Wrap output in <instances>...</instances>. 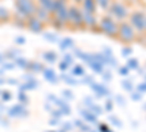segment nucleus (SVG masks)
Segmentation results:
<instances>
[{
  "label": "nucleus",
  "mask_w": 146,
  "mask_h": 132,
  "mask_svg": "<svg viewBox=\"0 0 146 132\" xmlns=\"http://www.w3.org/2000/svg\"><path fill=\"white\" fill-rule=\"evenodd\" d=\"M67 66H69V65H67V63H64V62L60 63V69H62L63 72H64V70H67Z\"/></svg>",
  "instance_id": "72a5a7b5"
},
{
  "label": "nucleus",
  "mask_w": 146,
  "mask_h": 132,
  "mask_svg": "<svg viewBox=\"0 0 146 132\" xmlns=\"http://www.w3.org/2000/svg\"><path fill=\"white\" fill-rule=\"evenodd\" d=\"M92 90L96 92L101 97V95H108L110 94V91L104 87V85H100V84H92Z\"/></svg>",
  "instance_id": "0eeeda50"
},
{
  "label": "nucleus",
  "mask_w": 146,
  "mask_h": 132,
  "mask_svg": "<svg viewBox=\"0 0 146 132\" xmlns=\"http://www.w3.org/2000/svg\"><path fill=\"white\" fill-rule=\"evenodd\" d=\"M120 37L123 41H131L135 38V31H133V28L129 23H123V25L120 27Z\"/></svg>",
  "instance_id": "f257e3e1"
},
{
  "label": "nucleus",
  "mask_w": 146,
  "mask_h": 132,
  "mask_svg": "<svg viewBox=\"0 0 146 132\" xmlns=\"http://www.w3.org/2000/svg\"><path fill=\"white\" fill-rule=\"evenodd\" d=\"M82 19L86 21V23H89V25H94V23H95V18L89 13V12H85V13L82 15Z\"/></svg>",
  "instance_id": "4468645a"
},
{
  "label": "nucleus",
  "mask_w": 146,
  "mask_h": 132,
  "mask_svg": "<svg viewBox=\"0 0 146 132\" xmlns=\"http://www.w3.org/2000/svg\"><path fill=\"white\" fill-rule=\"evenodd\" d=\"M29 66H31V68H34L32 70H42V69H44V68H42V65H40V63H35V62H34V63H31Z\"/></svg>",
  "instance_id": "4be33fe9"
},
{
  "label": "nucleus",
  "mask_w": 146,
  "mask_h": 132,
  "mask_svg": "<svg viewBox=\"0 0 146 132\" xmlns=\"http://www.w3.org/2000/svg\"><path fill=\"white\" fill-rule=\"evenodd\" d=\"M18 6L22 13H25V15H31L34 12V6L29 0H18Z\"/></svg>",
  "instance_id": "20e7f679"
},
{
  "label": "nucleus",
  "mask_w": 146,
  "mask_h": 132,
  "mask_svg": "<svg viewBox=\"0 0 146 132\" xmlns=\"http://www.w3.org/2000/svg\"><path fill=\"white\" fill-rule=\"evenodd\" d=\"M80 115L83 116L85 121H88V122H96V116H95L92 112H85V110H82Z\"/></svg>",
  "instance_id": "9d476101"
},
{
  "label": "nucleus",
  "mask_w": 146,
  "mask_h": 132,
  "mask_svg": "<svg viewBox=\"0 0 146 132\" xmlns=\"http://www.w3.org/2000/svg\"><path fill=\"white\" fill-rule=\"evenodd\" d=\"M89 65H91V68L94 69V72H96V74H102V72H104V69H102L104 66H102L101 63H98V62L92 60V62H91Z\"/></svg>",
  "instance_id": "f8f14e48"
},
{
  "label": "nucleus",
  "mask_w": 146,
  "mask_h": 132,
  "mask_svg": "<svg viewBox=\"0 0 146 132\" xmlns=\"http://www.w3.org/2000/svg\"><path fill=\"white\" fill-rule=\"evenodd\" d=\"M69 15H70V19L75 22V23H78V25L83 22L82 15L79 13V10H78V9H70V10H69Z\"/></svg>",
  "instance_id": "39448f33"
},
{
  "label": "nucleus",
  "mask_w": 146,
  "mask_h": 132,
  "mask_svg": "<svg viewBox=\"0 0 146 132\" xmlns=\"http://www.w3.org/2000/svg\"><path fill=\"white\" fill-rule=\"evenodd\" d=\"M121 87H123L124 90H127V91H131V90H133V85H131V81H130V79L121 81Z\"/></svg>",
  "instance_id": "a211bd4d"
},
{
  "label": "nucleus",
  "mask_w": 146,
  "mask_h": 132,
  "mask_svg": "<svg viewBox=\"0 0 146 132\" xmlns=\"http://www.w3.org/2000/svg\"><path fill=\"white\" fill-rule=\"evenodd\" d=\"M63 128H64L63 131H70V129H72V128H70V123H64V125H63Z\"/></svg>",
  "instance_id": "4c0bfd02"
},
{
  "label": "nucleus",
  "mask_w": 146,
  "mask_h": 132,
  "mask_svg": "<svg viewBox=\"0 0 146 132\" xmlns=\"http://www.w3.org/2000/svg\"><path fill=\"white\" fill-rule=\"evenodd\" d=\"M72 46H73V40L72 38H64L62 41V44H60V49L64 50V49H69V47H72Z\"/></svg>",
  "instance_id": "2eb2a0df"
},
{
  "label": "nucleus",
  "mask_w": 146,
  "mask_h": 132,
  "mask_svg": "<svg viewBox=\"0 0 146 132\" xmlns=\"http://www.w3.org/2000/svg\"><path fill=\"white\" fill-rule=\"evenodd\" d=\"M0 60H2V57H0Z\"/></svg>",
  "instance_id": "49530a36"
},
{
  "label": "nucleus",
  "mask_w": 146,
  "mask_h": 132,
  "mask_svg": "<svg viewBox=\"0 0 146 132\" xmlns=\"http://www.w3.org/2000/svg\"><path fill=\"white\" fill-rule=\"evenodd\" d=\"M101 28H102V31H104L105 34H108V35H115V34L118 32V28L115 27V23H114L111 19H104V21L101 22Z\"/></svg>",
  "instance_id": "f03ea898"
},
{
  "label": "nucleus",
  "mask_w": 146,
  "mask_h": 132,
  "mask_svg": "<svg viewBox=\"0 0 146 132\" xmlns=\"http://www.w3.org/2000/svg\"><path fill=\"white\" fill-rule=\"evenodd\" d=\"M44 76L48 79V82H53V84L57 82V76L53 72V69H44Z\"/></svg>",
  "instance_id": "6e6552de"
},
{
  "label": "nucleus",
  "mask_w": 146,
  "mask_h": 132,
  "mask_svg": "<svg viewBox=\"0 0 146 132\" xmlns=\"http://www.w3.org/2000/svg\"><path fill=\"white\" fill-rule=\"evenodd\" d=\"M115 98H117V101L120 103V106H124V104H126V100H124L123 97H121V95H117Z\"/></svg>",
  "instance_id": "cd10ccee"
},
{
  "label": "nucleus",
  "mask_w": 146,
  "mask_h": 132,
  "mask_svg": "<svg viewBox=\"0 0 146 132\" xmlns=\"http://www.w3.org/2000/svg\"><path fill=\"white\" fill-rule=\"evenodd\" d=\"M104 78L105 79H111V74H108V72H107V74H104Z\"/></svg>",
  "instance_id": "a19ab883"
},
{
  "label": "nucleus",
  "mask_w": 146,
  "mask_h": 132,
  "mask_svg": "<svg viewBox=\"0 0 146 132\" xmlns=\"http://www.w3.org/2000/svg\"><path fill=\"white\" fill-rule=\"evenodd\" d=\"M29 28H31L32 31H35V32L41 31V22L36 21V19H32V21L29 22Z\"/></svg>",
  "instance_id": "ddd939ff"
},
{
  "label": "nucleus",
  "mask_w": 146,
  "mask_h": 132,
  "mask_svg": "<svg viewBox=\"0 0 146 132\" xmlns=\"http://www.w3.org/2000/svg\"><path fill=\"white\" fill-rule=\"evenodd\" d=\"M63 62H64V63H67V65H70V63H72V56H70V54H66Z\"/></svg>",
  "instance_id": "c85d7f7f"
},
{
  "label": "nucleus",
  "mask_w": 146,
  "mask_h": 132,
  "mask_svg": "<svg viewBox=\"0 0 146 132\" xmlns=\"http://www.w3.org/2000/svg\"><path fill=\"white\" fill-rule=\"evenodd\" d=\"M63 97H66V98L72 100V98H73V94H72V91H69V90H64V91H63Z\"/></svg>",
  "instance_id": "393cba45"
},
{
  "label": "nucleus",
  "mask_w": 146,
  "mask_h": 132,
  "mask_svg": "<svg viewBox=\"0 0 146 132\" xmlns=\"http://www.w3.org/2000/svg\"><path fill=\"white\" fill-rule=\"evenodd\" d=\"M111 10H113V13H114V15H117L118 18H123V16L126 15V9H124L123 6H121L120 3H115V5H113Z\"/></svg>",
  "instance_id": "423d86ee"
},
{
  "label": "nucleus",
  "mask_w": 146,
  "mask_h": 132,
  "mask_svg": "<svg viewBox=\"0 0 146 132\" xmlns=\"http://www.w3.org/2000/svg\"><path fill=\"white\" fill-rule=\"evenodd\" d=\"M131 53V49H123V50H121V54H123V56H129Z\"/></svg>",
  "instance_id": "2f4dec72"
},
{
  "label": "nucleus",
  "mask_w": 146,
  "mask_h": 132,
  "mask_svg": "<svg viewBox=\"0 0 146 132\" xmlns=\"http://www.w3.org/2000/svg\"><path fill=\"white\" fill-rule=\"evenodd\" d=\"M137 88H139V91H142V92H145V91H146V82H143V84H140V85H139Z\"/></svg>",
  "instance_id": "473e14b6"
},
{
  "label": "nucleus",
  "mask_w": 146,
  "mask_h": 132,
  "mask_svg": "<svg viewBox=\"0 0 146 132\" xmlns=\"http://www.w3.org/2000/svg\"><path fill=\"white\" fill-rule=\"evenodd\" d=\"M44 37H45L47 40H50V41H56V40H57V37H56V35H48V34H45Z\"/></svg>",
  "instance_id": "c756f323"
},
{
  "label": "nucleus",
  "mask_w": 146,
  "mask_h": 132,
  "mask_svg": "<svg viewBox=\"0 0 146 132\" xmlns=\"http://www.w3.org/2000/svg\"><path fill=\"white\" fill-rule=\"evenodd\" d=\"M100 129H101L102 132H108V129H107V126H105L104 123H101V125H100Z\"/></svg>",
  "instance_id": "f704fd0d"
},
{
  "label": "nucleus",
  "mask_w": 146,
  "mask_h": 132,
  "mask_svg": "<svg viewBox=\"0 0 146 132\" xmlns=\"http://www.w3.org/2000/svg\"><path fill=\"white\" fill-rule=\"evenodd\" d=\"M19 113H22V115H25L27 112H25V109H23V106H15L13 109H12L10 112H9V115L12 116V117H15L16 115H19Z\"/></svg>",
  "instance_id": "9b49d317"
},
{
  "label": "nucleus",
  "mask_w": 146,
  "mask_h": 132,
  "mask_svg": "<svg viewBox=\"0 0 146 132\" xmlns=\"http://www.w3.org/2000/svg\"><path fill=\"white\" fill-rule=\"evenodd\" d=\"M105 109H107V110H111V109H113V104H111V101H108V103H107V107H105Z\"/></svg>",
  "instance_id": "58836bf2"
},
{
  "label": "nucleus",
  "mask_w": 146,
  "mask_h": 132,
  "mask_svg": "<svg viewBox=\"0 0 146 132\" xmlns=\"http://www.w3.org/2000/svg\"><path fill=\"white\" fill-rule=\"evenodd\" d=\"M89 109L94 112V115H95V113H101V112H102V109H101V107L95 106V104H91V106H89Z\"/></svg>",
  "instance_id": "aec40b11"
},
{
  "label": "nucleus",
  "mask_w": 146,
  "mask_h": 132,
  "mask_svg": "<svg viewBox=\"0 0 146 132\" xmlns=\"http://www.w3.org/2000/svg\"><path fill=\"white\" fill-rule=\"evenodd\" d=\"M108 132H110V131H108Z\"/></svg>",
  "instance_id": "de8ad7c7"
},
{
  "label": "nucleus",
  "mask_w": 146,
  "mask_h": 132,
  "mask_svg": "<svg viewBox=\"0 0 146 132\" xmlns=\"http://www.w3.org/2000/svg\"><path fill=\"white\" fill-rule=\"evenodd\" d=\"M16 43H19V44H23V43H25V38H16Z\"/></svg>",
  "instance_id": "ea45409f"
},
{
  "label": "nucleus",
  "mask_w": 146,
  "mask_h": 132,
  "mask_svg": "<svg viewBox=\"0 0 146 132\" xmlns=\"http://www.w3.org/2000/svg\"><path fill=\"white\" fill-rule=\"evenodd\" d=\"M16 63H18L19 66H22V68H25V66L28 65V62L25 60V59H18V60H16Z\"/></svg>",
  "instance_id": "a878e982"
},
{
  "label": "nucleus",
  "mask_w": 146,
  "mask_h": 132,
  "mask_svg": "<svg viewBox=\"0 0 146 132\" xmlns=\"http://www.w3.org/2000/svg\"><path fill=\"white\" fill-rule=\"evenodd\" d=\"M41 3L48 12H56V2L54 0H41Z\"/></svg>",
  "instance_id": "1a4fd4ad"
},
{
  "label": "nucleus",
  "mask_w": 146,
  "mask_h": 132,
  "mask_svg": "<svg viewBox=\"0 0 146 132\" xmlns=\"http://www.w3.org/2000/svg\"><path fill=\"white\" fill-rule=\"evenodd\" d=\"M131 98H133V100H136V101H139V100L142 98V94H139V92L135 94V92H133V94H131Z\"/></svg>",
  "instance_id": "bb28decb"
},
{
  "label": "nucleus",
  "mask_w": 146,
  "mask_h": 132,
  "mask_svg": "<svg viewBox=\"0 0 146 132\" xmlns=\"http://www.w3.org/2000/svg\"><path fill=\"white\" fill-rule=\"evenodd\" d=\"M143 109H145V110H146V104H145V106H143Z\"/></svg>",
  "instance_id": "c03bdc74"
},
{
  "label": "nucleus",
  "mask_w": 146,
  "mask_h": 132,
  "mask_svg": "<svg viewBox=\"0 0 146 132\" xmlns=\"http://www.w3.org/2000/svg\"><path fill=\"white\" fill-rule=\"evenodd\" d=\"M145 21H146V18L143 16V13H140V12H136V13H133V16H131L133 25H135L137 29H140V31L145 28Z\"/></svg>",
  "instance_id": "7ed1b4c3"
},
{
  "label": "nucleus",
  "mask_w": 146,
  "mask_h": 132,
  "mask_svg": "<svg viewBox=\"0 0 146 132\" xmlns=\"http://www.w3.org/2000/svg\"><path fill=\"white\" fill-rule=\"evenodd\" d=\"M63 79H64V82L70 84V85H76V84H78L75 79H73V78H70V76H64V75H63Z\"/></svg>",
  "instance_id": "412c9836"
},
{
  "label": "nucleus",
  "mask_w": 146,
  "mask_h": 132,
  "mask_svg": "<svg viewBox=\"0 0 146 132\" xmlns=\"http://www.w3.org/2000/svg\"><path fill=\"white\" fill-rule=\"evenodd\" d=\"M100 2H101V5H102V6H107V3H108V0H100Z\"/></svg>",
  "instance_id": "37998d69"
},
{
  "label": "nucleus",
  "mask_w": 146,
  "mask_h": 132,
  "mask_svg": "<svg viewBox=\"0 0 146 132\" xmlns=\"http://www.w3.org/2000/svg\"><path fill=\"white\" fill-rule=\"evenodd\" d=\"M110 121H111V123H114L115 126H121V122L118 121L115 116H110Z\"/></svg>",
  "instance_id": "b1692460"
},
{
  "label": "nucleus",
  "mask_w": 146,
  "mask_h": 132,
  "mask_svg": "<svg viewBox=\"0 0 146 132\" xmlns=\"http://www.w3.org/2000/svg\"><path fill=\"white\" fill-rule=\"evenodd\" d=\"M92 76H86V78H85V82H86V84H92Z\"/></svg>",
  "instance_id": "c9c22d12"
},
{
  "label": "nucleus",
  "mask_w": 146,
  "mask_h": 132,
  "mask_svg": "<svg viewBox=\"0 0 146 132\" xmlns=\"http://www.w3.org/2000/svg\"><path fill=\"white\" fill-rule=\"evenodd\" d=\"M118 72H120V75H127L129 74V68H121Z\"/></svg>",
  "instance_id": "7c9ffc66"
},
{
  "label": "nucleus",
  "mask_w": 146,
  "mask_h": 132,
  "mask_svg": "<svg viewBox=\"0 0 146 132\" xmlns=\"http://www.w3.org/2000/svg\"><path fill=\"white\" fill-rule=\"evenodd\" d=\"M145 27H146V21H145Z\"/></svg>",
  "instance_id": "a18cd8bd"
},
{
  "label": "nucleus",
  "mask_w": 146,
  "mask_h": 132,
  "mask_svg": "<svg viewBox=\"0 0 146 132\" xmlns=\"http://www.w3.org/2000/svg\"><path fill=\"white\" fill-rule=\"evenodd\" d=\"M44 59L47 62H54L56 60V53H53V52H45L44 53Z\"/></svg>",
  "instance_id": "f3484780"
},
{
  "label": "nucleus",
  "mask_w": 146,
  "mask_h": 132,
  "mask_svg": "<svg viewBox=\"0 0 146 132\" xmlns=\"http://www.w3.org/2000/svg\"><path fill=\"white\" fill-rule=\"evenodd\" d=\"M85 7L88 9L89 13H92V12L95 10V3H94V0H85Z\"/></svg>",
  "instance_id": "dca6fc26"
},
{
  "label": "nucleus",
  "mask_w": 146,
  "mask_h": 132,
  "mask_svg": "<svg viewBox=\"0 0 146 132\" xmlns=\"http://www.w3.org/2000/svg\"><path fill=\"white\" fill-rule=\"evenodd\" d=\"M51 115H54V117H60V116H62V112H51Z\"/></svg>",
  "instance_id": "e433bc0d"
},
{
  "label": "nucleus",
  "mask_w": 146,
  "mask_h": 132,
  "mask_svg": "<svg viewBox=\"0 0 146 132\" xmlns=\"http://www.w3.org/2000/svg\"><path fill=\"white\" fill-rule=\"evenodd\" d=\"M73 75H83V68L82 66H75L73 68Z\"/></svg>",
  "instance_id": "6ab92c4d"
},
{
  "label": "nucleus",
  "mask_w": 146,
  "mask_h": 132,
  "mask_svg": "<svg viewBox=\"0 0 146 132\" xmlns=\"http://www.w3.org/2000/svg\"><path fill=\"white\" fill-rule=\"evenodd\" d=\"M139 66V63H137V60H135V59H130V60H129V66L127 68H137Z\"/></svg>",
  "instance_id": "5701e85b"
},
{
  "label": "nucleus",
  "mask_w": 146,
  "mask_h": 132,
  "mask_svg": "<svg viewBox=\"0 0 146 132\" xmlns=\"http://www.w3.org/2000/svg\"><path fill=\"white\" fill-rule=\"evenodd\" d=\"M3 98L5 100H10V94H3Z\"/></svg>",
  "instance_id": "79ce46f5"
}]
</instances>
